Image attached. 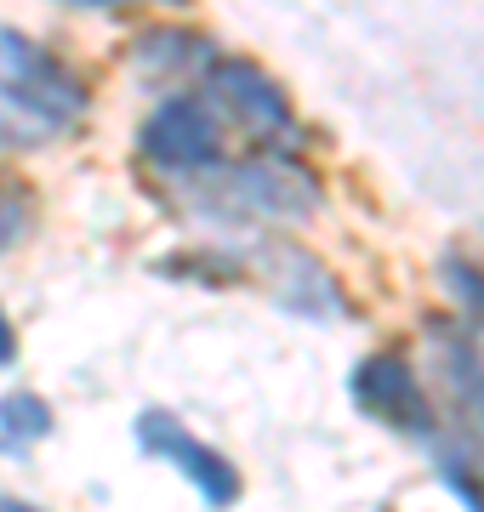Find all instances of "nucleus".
I'll return each instance as SVG.
<instances>
[{"mask_svg": "<svg viewBox=\"0 0 484 512\" xmlns=\"http://www.w3.org/2000/svg\"><path fill=\"white\" fill-rule=\"evenodd\" d=\"M177 188L183 211L200 222H240V228H262V222H308L319 211V183L314 171H302L285 154H251V160H217L200 165L188 177H166Z\"/></svg>", "mask_w": 484, "mask_h": 512, "instance_id": "f257e3e1", "label": "nucleus"}, {"mask_svg": "<svg viewBox=\"0 0 484 512\" xmlns=\"http://www.w3.org/2000/svg\"><path fill=\"white\" fill-rule=\"evenodd\" d=\"M200 86L217 97V109L228 114V126L245 131L251 143L291 148V137H297L291 97H285L280 80H268L257 63H245V57H217V63L200 74Z\"/></svg>", "mask_w": 484, "mask_h": 512, "instance_id": "423d86ee", "label": "nucleus"}, {"mask_svg": "<svg viewBox=\"0 0 484 512\" xmlns=\"http://www.w3.org/2000/svg\"><path fill=\"white\" fill-rule=\"evenodd\" d=\"M348 399L376 427H393L405 439H433L439 433V410H433L428 387L410 370L405 353H371V359H359L354 376H348Z\"/></svg>", "mask_w": 484, "mask_h": 512, "instance_id": "0eeeda50", "label": "nucleus"}, {"mask_svg": "<svg viewBox=\"0 0 484 512\" xmlns=\"http://www.w3.org/2000/svg\"><path fill=\"white\" fill-rule=\"evenodd\" d=\"M12 359H18V330H12V319L0 308V365H12Z\"/></svg>", "mask_w": 484, "mask_h": 512, "instance_id": "ddd939ff", "label": "nucleus"}, {"mask_svg": "<svg viewBox=\"0 0 484 512\" xmlns=\"http://www.w3.org/2000/svg\"><path fill=\"white\" fill-rule=\"evenodd\" d=\"M23 234H29V200H23L18 183H0V256L12 251Z\"/></svg>", "mask_w": 484, "mask_h": 512, "instance_id": "f8f14e48", "label": "nucleus"}, {"mask_svg": "<svg viewBox=\"0 0 484 512\" xmlns=\"http://www.w3.org/2000/svg\"><path fill=\"white\" fill-rule=\"evenodd\" d=\"M75 6H131V0H75ZM177 6H188V0H177Z\"/></svg>", "mask_w": 484, "mask_h": 512, "instance_id": "4468645a", "label": "nucleus"}, {"mask_svg": "<svg viewBox=\"0 0 484 512\" xmlns=\"http://www.w3.org/2000/svg\"><path fill=\"white\" fill-rule=\"evenodd\" d=\"M52 433V410L40 393H6L0 399V450H29Z\"/></svg>", "mask_w": 484, "mask_h": 512, "instance_id": "9d476101", "label": "nucleus"}, {"mask_svg": "<svg viewBox=\"0 0 484 512\" xmlns=\"http://www.w3.org/2000/svg\"><path fill=\"white\" fill-rule=\"evenodd\" d=\"M428 342L439 359V387L450 404V433L439 439V478L462 507H484V359L479 342L450 319H428Z\"/></svg>", "mask_w": 484, "mask_h": 512, "instance_id": "7ed1b4c3", "label": "nucleus"}, {"mask_svg": "<svg viewBox=\"0 0 484 512\" xmlns=\"http://www.w3.org/2000/svg\"><path fill=\"white\" fill-rule=\"evenodd\" d=\"M439 274H445V285L456 291L462 313L484 330V268H473L467 256H445V262H439Z\"/></svg>", "mask_w": 484, "mask_h": 512, "instance_id": "9b49d317", "label": "nucleus"}, {"mask_svg": "<svg viewBox=\"0 0 484 512\" xmlns=\"http://www.w3.org/2000/svg\"><path fill=\"white\" fill-rule=\"evenodd\" d=\"M171 268H205L211 279L217 274L223 279H257L280 308L308 313V319H342V313H348L331 268H325L319 256H308L302 245H285V239H251V245L234 251V256H177V262H166V274Z\"/></svg>", "mask_w": 484, "mask_h": 512, "instance_id": "20e7f679", "label": "nucleus"}, {"mask_svg": "<svg viewBox=\"0 0 484 512\" xmlns=\"http://www.w3.org/2000/svg\"><path fill=\"white\" fill-rule=\"evenodd\" d=\"M228 114L217 109V97L194 86V92H177L166 103H154L137 126V154L143 165H154L160 177H188L200 165H217L228 160L223 154V137H228Z\"/></svg>", "mask_w": 484, "mask_h": 512, "instance_id": "39448f33", "label": "nucleus"}, {"mask_svg": "<svg viewBox=\"0 0 484 512\" xmlns=\"http://www.w3.org/2000/svg\"><path fill=\"white\" fill-rule=\"evenodd\" d=\"M86 120L80 74L40 40L0 23V148H46Z\"/></svg>", "mask_w": 484, "mask_h": 512, "instance_id": "f03ea898", "label": "nucleus"}, {"mask_svg": "<svg viewBox=\"0 0 484 512\" xmlns=\"http://www.w3.org/2000/svg\"><path fill=\"white\" fill-rule=\"evenodd\" d=\"M131 63L143 74H171V80H183V74H205L217 63V46L194 29H143L137 46H131Z\"/></svg>", "mask_w": 484, "mask_h": 512, "instance_id": "1a4fd4ad", "label": "nucleus"}, {"mask_svg": "<svg viewBox=\"0 0 484 512\" xmlns=\"http://www.w3.org/2000/svg\"><path fill=\"white\" fill-rule=\"evenodd\" d=\"M137 444H143L149 456L171 461V467H177V473H183L211 507H234V501H240V473H234V467H228L205 439H194L177 416H166V410H143V416H137Z\"/></svg>", "mask_w": 484, "mask_h": 512, "instance_id": "6e6552de", "label": "nucleus"}]
</instances>
